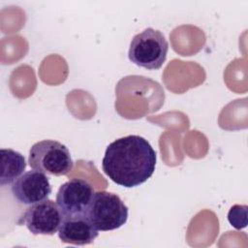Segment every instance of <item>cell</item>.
I'll return each instance as SVG.
<instances>
[{
    "mask_svg": "<svg viewBox=\"0 0 248 248\" xmlns=\"http://www.w3.org/2000/svg\"><path fill=\"white\" fill-rule=\"evenodd\" d=\"M156 160V152L147 140L138 135H129L108 145L102 168L114 183L133 188L152 176Z\"/></svg>",
    "mask_w": 248,
    "mask_h": 248,
    "instance_id": "cell-1",
    "label": "cell"
},
{
    "mask_svg": "<svg viewBox=\"0 0 248 248\" xmlns=\"http://www.w3.org/2000/svg\"><path fill=\"white\" fill-rule=\"evenodd\" d=\"M169 43L165 35L148 27L134 36L130 43L128 57L134 64L147 70H158L166 61Z\"/></svg>",
    "mask_w": 248,
    "mask_h": 248,
    "instance_id": "cell-2",
    "label": "cell"
},
{
    "mask_svg": "<svg viewBox=\"0 0 248 248\" xmlns=\"http://www.w3.org/2000/svg\"><path fill=\"white\" fill-rule=\"evenodd\" d=\"M28 163L33 170L54 176L66 175L74 167L69 149L53 140L34 143L29 150Z\"/></svg>",
    "mask_w": 248,
    "mask_h": 248,
    "instance_id": "cell-3",
    "label": "cell"
},
{
    "mask_svg": "<svg viewBox=\"0 0 248 248\" xmlns=\"http://www.w3.org/2000/svg\"><path fill=\"white\" fill-rule=\"evenodd\" d=\"M86 216L98 231H113L126 224L128 207L118 195L98 191L93 195Z\"/></svg>",
    "mask_w": 248,
    "mask_h": 248,
    "instance_id": "cell-4",
    "label": "cell"
},
{
    "mask_svg": "<svg viewBox=\"0 0 248 248\" xmlns=\"http://www.w3.org/2000/svg\"><path fill=\"white\" fill-rule=\"evenodd\" d=\"M64 215L57 203L46 199L26 208L18 223L25 225L35 235H52L59 230Z\"/></svg>",
    "mask_w": 248,
    "mask_h": 248,
    "instance_id": "cell-5",
    "label": "cell"
},
{
    "mask_svg": "<svg viewBox=\"0 0 248 248\" xmlns=\"http://www.w3.org/2000/svg\"><path fill=\"white\" fill-rule=\"evenodd\" d=\"M94 193L92 185L87 180L73 178L59 187L56 203L64 216L86 214Z\"/></svg>",
    "mask_w": 248,
    "mask_h": 248,
    "instance_id": "cell-6",
    "label": "cell"
},
{
    "mask_svg": "<svg viewBox=\"0 0 248 248\" xmlns=\"http://www.w3.org/2000/svg\"><path fill=\"white\" fill-rule=\"evenodd\" d=\"M51 191L52 187L48 177L36 170L21 174L13 182L11 187L14 198L25 205H31L46 200Z\"/></svg>",
    "mask_w": 248,
    "mask_h": 248,
    "instance_id": "cell-7",
    "label": "cell"
},
{
    "mask_svg": "<svg viewBox=\"0 0 248 248\" xmlns=\"http://www.w3.org/2000/svg\"><path fill=\"white\" fill-rule=\"evenodd\" d=\"M99 231L93 226L86 214L64 216L58 230V237L63 243L87 245L94 242Z\"/></svg>",
    "mask_w": 248,
    "mask_h": 248,
    "instance_id": "cell-8",
    "label": "cell"
},
{
    "mask_svg": "<svg viewBox=\"0 0 248 248\" xmlns=\"http://www.w3.org/2000/svg\"><path fill=\"white\" fill-rule=\"evenodd\" d=\"M1 154V186L10 184L18 178L26 168V162L23 155L19 152L10 149L2 148Z\"/></svg>",
    "mask_w": 248,
    "mask_h": 248,
    "instance_id": "cell-9",
    "label": "cell"
},
{
    "mask_svg": "<svg viewBox=\"0 0 248 248\" xmlns=\"http://www.w3.org/2000/svg\"><path fill=\"white\" fill-rule=\"evenodd\" d=\"M247 205L234 204L228 213L229 223L236 230H241L247 226Z\"/></svg>",
    "mask_w": 248,
    "mask_h": 248,
    "instance_id": "cell-10",
    "label": "cell"
}]
</instances>
